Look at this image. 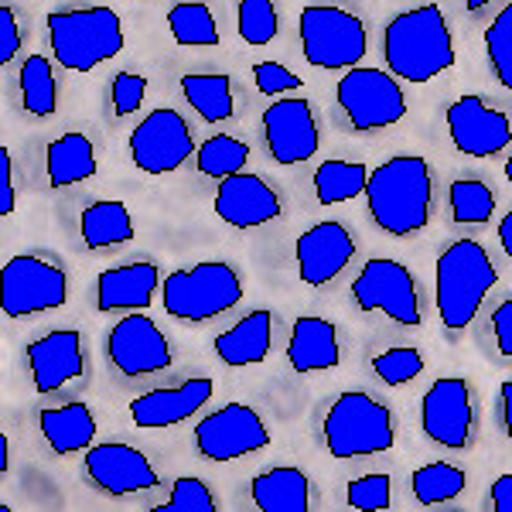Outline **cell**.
Listing matches in <instances>:
<instances>
[{
	"instance_id": "6da1fadb",
	"label": "cell",
	"mask_w": 512,
	"mask_h": 512,
	"mask_svg": "<svg viewBox=\"0 0 512 512\" xmlns=\"http://www.w3.org/2000/svg\"><path fill=\"white\" fill-rule=\"evenodd\" d=\"M369 216L383 233L414 236L434 216V171L420 154H396L366 181Z\"/></svg>"
},
{
	"instance_id": "7a4b0ae2",
	"label": "cell",
	"mask_w": 512,
	"mask_h": 512,
	"mask_svg": "<svg viewBox=\"0 0 512 512\" xmlns=\"http://www.w3.org/2000/svg\"><path fill=\"white\" fill-rule=\"evenodd\" d=\"M386 69L400 82H431L454 69V38L437 4H420L396 14L383 31Z\"/></svg>"
},
{
	"instance_id": "3957f363",
	"label": "cell",
	"mask_w": 512,
	"mask_h": 512,
	"mask_svg": "<svg viewBox=\"0 0 512 512\" xmlns=\"http://www.w3.org/2000/svg\"><path fill=\"white\" fill-rule=\"evenodd\" d=\"M499 284L489 250L478 239H458L437 256L434 270V304L437 318L448 332H465L478 318L482 301Z\"/></svg>"
},
{
	"instance_id": "277c9868",
	"label": "cell",
	"mask_w": 512,
	"mask_h": 512,
	"mask_svg": "<svg viewBox=\"0 0 512 512\" xmlns=\"http://www.w3.org/2000/svg\"><path fill=\"white\" fill-rule=\"evenodd\" d=\"M48 48L55 62L69 72H93L99 62L117 59L127 45L123 21L113 7H76V11H52L45 18Z\"/></svg>"
},
{
	"instance_id": "5b68a950",
	"label": "cell",
	"mask_w": 512,
	"mask_h": 512,
	"mask_svg": "<svg viewBox=\"0 0 512 512\" xmlns=\"http://www.w3.org/2000/svg\"><path fill=\"white\" fill-rule=\"evenodd\" d=\"M321 437H325L328 454L338 461L373 458L396 444V420L393 410L373 393L349 390L335 396V403L328 407Z\"/></svg>"
},
{
	"instance_id": "8992f818",
	"label": "cell",
	"mask_w": 512,
	"mask_h": 512,
	"mask_svg": "<svg viewBox=\"0 0 512 512\" xmlns=\"http://www.w3.org/2000/svg\"><path fill=\"white\" fill-rule=\"evenodd\" d=\"M243 301V277L226 260H202L161 280V308L178 321H212Z\"/></svg>"
},
{
	"instance_id": "52a82bcc",
	"label": "cell",
	"mask_w": 512,
	"mask_h": 512,
	"mask_svg": "<svg viewBox=\"0 0 512 512\" xmlns=\"http://www.w3.org/2000/svg\"><path fill=\"white\" fill-rule=\"evenodd\" d=\"M301 31V52L308 65L328 72H349L369 52L366 24L355 14L332 4H308L297 21Z\"/></svg>"
},
{
	"instance_id": "ba28073f",
	"label": "cell",
	"mask_w": 512,
	"mask_h": 512,
	"mask_svg": "<svg viewBox=\"0 0 512 512\" xmlns=\"http://www.w3.org/2000/svg\"><path fill=\"white\" fill-rule=\"evenodd\" d=\"M335 99L349 117L352 130H359V134L396 127L407 117V96H403L400 79L390 69L355 65V69L342 72L335 86Z\"/></svg>"
},
{
	"instance_id": "9c48e42d",
	"label": "cell",
	"mask_w": 512,
	"mask_h": 512,
	"mask_svg": "<svg viewBox=\"0 0 512 512\" xmlns=\"http://www.w3.org/2000/svg\"><path fill=\"white\" fill-rule=\"evenodd\" d=\"M69 301V277L45 256L21 253L4 263V308L7 318H35Z\"/></svg>"
},
{
	"instance_id": "30bf717a",
	"label": "cell",
	"mask_w": 512,
	"mask_h": 512,
	"mask_svg": "<svg viewBox=\"0 0 512 512\" xmlns=\"http://www.w3.org/2000/svg\"><path fill=\"white\" fill-rule=\"evenodd\" d=\"M352 297L362 311H383L386 318L403 328H420V291L410 267L390 256H376L352 280Z\"/></svg>"
},
{
	"instance_id": "8fae6325",
	"label": "cell",
	"mask_w": 512,
	"mask_h": 512,
	"mask_svg": "<svg viewBox=\"0 0 512 512\" xmlns=\"http://www.w3.org/2000/svg\"><path fill=\"white\" fill-rule=\"evenodd\" d=\"M192 437H195V451L205 461L226 465V461H239L246 454L267 448L270 427L246 403H226L222 410H212L209 417L198 420Z\"/></svg>"
},
{
	"instance_id": "7c38bea8",
	"label": "cell",
	"mask_w": 512,
	"mask_h": 512,
	"mask_svg": "<svg viewBox=\"0 0 512 512\" xmlns=\"http://www.w3.org/2000/svg\"><path fill=\"white\" fill-rule=\"evenodd\" d=\"M195 147V134L188 120L178 110H151L144 120L130 130V161L137 164L144 175H171L185 164Z\"/></svg>"
},
{
	"instance_id": "4fadbf2b",
	"label": "cell",
	"mask_w": 512,
	"mask_h": 512,
	"mask_svg": "<svg viewBox=\"0 0 512 512\" xmlns=\"http://www.w3.org/2000/svg\"><path fill=\"white\" fill-rule=\"evenodd\" d=\"M106 359L123 379L158 376L175 362L168 335L144 311H130L106 335Z\"/></svg>"
},
{
	"instance_id": "5bb4252c",
	"label": "cell",
	"mask_w": 512,
	"mask_h": 512,
	"mask_svg": "<svg viewBox=\"0 0 512 512\" xmlns=\"http://www.w3.org/2000/svg\"><path fill=\"white\" fill-rule=\"evenodd\" d=\"M420 427L434 444L451 451H468L475 441V396L468 379L441 376L420 403Z\"/></svg>"
},
{
	"instance_id": "9a60e30c",
	"label": "cell",
	"mask_w": 512,
	"mask_h": 512,
	"mask_svg": "<svg viewBox=\"0 0 512 512\" xmlns=\"http://www.w3.org/2000/svg\"><path fill=\"white\" fill-rule=\"evenodd\" d=\"M263 140H267V154L274 164H284V168L315 158L321 147V130L308 99L284 96L270 103L263 113Z\"/></svg>"
},
{
	"instance_id": "2e32d148",
	"label": "cell",
	"mask_w": 512,
	"mask_h": 512,
	"mask_svg": "<svg viewBox=\"0 0 512 512\" xmlns=\"http://www.w3.org/2000/svg\"><path fill=\"white\" fill-rule=\"evenodd\" d=\"M82 472H86V482L96 492L113 495V499L117 495L151 492L161 485V475L151 465V458L140 448H130V444L120 441L93 444L86 451V461H82Z\"/></svg>"
},
{
	"instance_id": "e0dca14e",
	"label": "cell",
	"mask_w": 512,
	"mask_h": 512,
	"mask_svg": "<svg viewBox=\"0 0 512 512\" xmlns=\"http://www.w3.org/2000/svg\"><path fill=\"white\" fill-rule=\"evenodd\" d=\"M448 134L465 158H495L512 144V120L482 96L468 93L448 106Z\"/></svg>"
},
{
	"instance_id": "ac0fdd59",
	"label": "cell",
	"mask_w": 512,
	"mask_h": 512,
	"mask_svg": "<svg viewBox=\"0 0 512 512\" xmlns=\"http://www.w3.org/2000/svg\"><path fill=\"white\" fill-rule=\"evenodd\" d=\"M355 256V236L349 233V226L335 219H325L318 226L304 229L294 243V263H297V277L308 287H325L349 267V260Z\"/></svg>"
},
{
	"instance_id": "d6986e66",
	"label": "cell",
	"mask_w": 512,
	"mask_h": 512,
	"mask_svg": "<svg viewBox=\"0 0 512 512\" xmlns=\"http://www.w3.org/2000/svg\"><path fill=\"white\" fill-rule=\"evenodd\" d=\"M24 359H28L35 390L55 393L86 373V342H82L79 328H55V332L28 342Z\"/></svg>"
},
{
	"instance_id": "ffe728a7",
	"label": "cell",
	"mask_w": 512,
	"mask_h": 512,
	"mask_svg": "<svg viewBox=\"0 0 512 512\" xmlns=\"http://www.w3.org/2000/svg\"><path fill=\"white\" fill-rule=\"evenodd\" d=\"M212 205H216V216L233 229L267 226V222L280 219V212H284L274 185L263 181L260 175H246V171L222 178Z\"/></svg>"
},
{
	"instance_id": "44dd1931",
	"label": "cell",
	"mask_w": 512,
	"mask_h": 512,
	"mask_svg": "<svg viewBox=\"0 0 512 512\" xmlns=\"http://www.w3.org/2000/svg\"><path fill=\"white\" fill-rule=\"evenodd\" d=\"M212 393H216V386L205 376L185 379L178 386H164V390L140 393L137 400H130V420H134V427H144V431H164V427L185 424L188 417L209 407Z\"/></svg>"
},
{
	"instance_id": "7402d4cb",
	"label": "cell",
	"mask_w": 512,
	"mask_h": 512,
	"mask_svg": "<svg viewBox=\"0 0 512 512\" xmlns=\"http://www.w3.org/2000/svg\"><path fill=\"white\" fill-rule=\"evenodd\" d=\"M158 274L151 260L120 263L99 274L96 284V308L99 311H144L154 304L158 294Z\"/></svg>"
},
{
	"instance_id": "603a6c76",
	"label": "cell",
	"mask_w": 512,
	"mask_h": 512,
	"mask_svg": "<svg viewBox=\"0 0 512 512\" xmlns=\"http://www.w3.org/2000/svg\"><path fill=\"white\" fill-rule=\"evenodd\" d=\"M287 362L294 373L311 376L335 369L342 362V342H338V328L328 318L301 315L294 321L291 342H287Z\"/></svg>"
},
{
	"instance_id": "cb8c5ba5",
	"label": "cell",
	"mask_w": 512,
	"mask_h": 512,
	"mask_svg": "<svg viewBox=\"0 0 512 512\" xmlns=\"http://www.w3.org/2000/svg\"><path fill=\"white\" fill-rule=\"evenodd\" d=\"M270 345H274V315H270L267 308L250 311V315L239 318L233 328L216 335V355L233 369L263 362L270 355Z\"/></svg>"
},
{
	"instance_id": "d4e9b609",
	"label": "cell",
	"mask_w": 512,
	"mask_h": 512,
	"mask_svg": "<svg viewBox=\"0 0 512 512\" xmlns=\"http://www.w3.org/2000/svg\"><path fill=\"white\" fill-rule=\"evenodd\" d=\"M41 437L48 441L52 454L69 458L76 451H89L96 444V417L86 403H62V407L41 410L38 414Z\"/></svg>"
},
{
	"instance_id": "484cf974",
	"label": "cell",
	"mask_w": 512,
	"mask_h": 512,
	"mask_svg": "<svg viewBox=\"0 0 512 512\" xmlns=\"http://www.w3.org/2000/svg\"><path fill=\"white\" fill-rule=\"evenodd\" d=\"M253 506L260 512H308L311 478L294 465H277L250 482Z\"/></svg>"
},
{
	"instance_id": "4316f807",
	"label": "cell",
	"mask_w": 512,
	"mask_h": 512,
	"mask_svg": "<svg viewBox=\"0 0 512 512\" xmlns=\"http://www.w3.org/2000/svg\"><path fill=\"white\" fill-rule=\"evenodd\" d=\"M79 236L89 250H120V246L134 243V216L117 198H103V202H93L82 209Z\"/></svg>"
},
{
	"instance_id": "83f0119b",
	"label": "cell",
	"mask_w": 512,
	"mask_h": 512,
	"mask_svg": "<svg viewBox=\"0 0 512 512\" xmlns=\"http://www.w3.org/2000/svg\"><path fill=\"white\" fill-rule=\"evenodd\" d=\"M45 168H48V185L52 188H69V185H79V181H89L96 175V147L93 140L79 130L72 134H62L48 144L45 151Z\"/></svg>"
},
{
	"instance_id": "f1b7e54d",
	"label": "cell",
	"mask_w": 512,
	"mask_h": 512,
	"mask_svg": "<svg viewBox=\"0 0 512 512\" xmlns=\"http://www.w3.org/2000/svg\"><path fill=\"white\" fill-rule=\"evenodd\" d=\"M181 93L205 123H222L236 113L233 79L226 72H185Z\"/></svg>"
},
{
	"instance_id": "f546056e",
	"label": "cell",
	"mask_w": 512,
	"mask_h": 512,
	"mask_svg": "<svg viewBox=\"0 0 512 512\" xmlns=\"http://www.w3.org/2000/svg\"><path fill=\"white\" fill-rule=\"evenodd\" d=\"M171 38L181 48H216L219 45V24L212 18V7L202 0H181L168 11Z\"/></svg>"
},
{
	"instance_id": "4dcf8cb0",
	"label": "cell",
	"mask_w": 512,
	"mask_h": 512,
	"mask_svg": "<svg viewBox=\"0 0 512 512\" xmlns=\"http://www.w3.org/2000/svg\"><path fill=\"white\" fill-rule=\"evenodd\" d=\"M366 181H369V168L355 161H325L318 164L315 171V195L321 205H342L352 202V198L366 195Z\"/></svg>"
},
{
	"instance_id": "1f68e13d",
	"label": "cell",
	"mask_w": 512,
	"mask_h": 512,
	"mask_svg": "<svg viewBox=\"0 0 512 512\" xmlns=\"http://www.w3.org/2000/svg\"><path fill=\"white\" fill-rule=\"evenodd\" d=\"M21 99L31 117H55L59 110V82L45 55H28L21 65Z\"/></svg>"
},
{
	"instance_id": "d6a6232c",
	"label": "cell",
	"mask_w": 512,
	"mask_h": 512,
	"mask_svg": "<svg viewBox=\"0 0 512 512\" xmlns=\"http://www.w3.org/2000/svg\"><path fill=\"white\" fill-rule=\"evenodd\" d=\"M410 485H414V499L420 506H441V502H451L465 492L468 475L448 461H431V465L417 468Z\"/></svg>"
},
{
	"instance_id": "836d02e7",
	"label": "cell",
	"mask_w": 512,
	"mask_h": 512,
	"mask_svg": "<svg viewBox=\"0 0 512 512\" xmlns=\"http://www.w3.org/2000/svg\"><path fill=\"white\" fill-rule=\"evenodd\" d=\"M195 161H198V171L205 178H229V175H239L250 161V144L239 140L233 134H216L209 137L202 147L195 151Z\"/></svg>"
},
{
	"instance_id": "e575fe53",
	"label": "cell",
	"mask_w": 512,
	"mask_h": 512,
	"mask_svg": "<svg viewBox=\"0 0 512 512\" xmlns=\"http://www.w3.org/2000/svg\"><path fill=\"white\" fill-rule=\"evenodd\" d=\"M448 205L461 226H485L495 216V192L478 178H458L448 188Z\"/></svg>"
},
{
	"instance_id": "d590c367",
	"label": "cell",
	"mask_w": 512,
	"mask_h": 512,
	"mask_svg": "<svg viewBox=\"0 0 512 512\" xmlns=\"http://www.w3.org/2000/svg\"><path fill=\"white\" fill-rule=\"evenodd\" d=\"M485 59L495 82L512 93V4L502 7L485 28Z\"/></svg>"
},
{
	"instance_id": "8d00e7d4",
	"label": "cell",
	"mask_w": 512,
	"mask_h": 512,
	"mask_svg": "<svg viewBox=\"0 0 512 512\" xmlns=\"http://www.w3.org/2000/svg\"><path fill=\"white\" fill-rule=\"evenodd\" d=\"M239 38L253 48H263L277 38L280 31V14L274 0H239Z\"/></svg>"
},
{
	"instance_id": "74e56055",
	"label": "cell",
	"mask_w": 512,
	"mask_h": 512,
	"mask_svg": "<svg viewBox=\"0 0 512 512\" xmlns=\"http://www.w3.org/2000/svg\"><path fill=\"white\" fill-rule=\"evenodd\" d=\"M373 373L383 379L386 386H407L424 373V355L414 345H396L373 359Z\"/></svg>"
},
{
	"instance_id": "f35d334b",
	"label": "cell",
	"mask_w": 512,
	"mask_h": 512,
	"mask_svg": "<svg viewBox=\"0 0 512 512\" xmlns=\"http://www.w3.org/2000/svg\"><path fill=\"white\" fill-rule=\"evenodd\" d=\"M219 499L202 478L195 475H181L171 482V495L168 502H161L154 512H216Z\"/></svg>"
},
{
	"instance_id": "ab89813d",
	"label": "cell",
	"mask_w": 512,
	"mask_h": 512,
	"mask_svg": "<svg viewBox=\"0 0 512 512\" xmlns=\"http://www.w3.org/2000/svg\"><path fill=\"white\" fill-rule=\"evenodd\" d=\"M349 506L359 512H386L393 506V478L383 472L362 475L349 482Z\"/></svg>"
},
{
	"instance_id": "60d3db41",
	"label": "cell",
	"mask_w": 512,
	"mask_h": 512,
	"mask_svg": "<svg viewBox=\"0 0 512 512\" xmlns=\"http://www.w3.org/2000/svg\"><path fill=\"white\" fill-rule=\"evenodd\" d=\"M144 96H147V79L137 76V72H117L110 82V103H113V113L117 117H130L144 106Z\"/></svg>"
},
{
	"instance_id": "b9f144b4",
	"label": "cell",
	"mask_w": 512,
	"mask_h": 512,
	"mask_svg": "<svg viewBox=\"0 0 512 512\" xmlns=\"http://www.w3.org/2000/svg\"><path fill=\"white\" fill-rule=\"evenodd\" d=\"M253 82H256V89L267 93V96H284V93H294V89L301 86V79H297L294 72L280 62H256L253 65Z\"/></svg>"
},
{
	"instance_id": "7bdbcfd3",
	"label": "cell",
	"mask_w": 512,
	"mask_h": 512,
	"mask_svg": "<svg viewBox=\"0 0 512 512\" xmlns=\"http://www.w3.org/2000/svg\"><path fill=\"white\" fill-rule=\"evenodd\" d=\"M21 52V24L14 7H0V62H11Z\"/></svg>"
},
{
	"instance_id": "ee69618b",
	"label": "cell",
	"mask_w": 512,
	"mask_h": 512,
	"mask_svg": "<svg viewBox=\"0 0 512 512\" xmlns=\"http://www.w3.org/2000/svg\"><path fill=\"white\" fill-rule=\"evenodd\" d=\"M492 335H495V349L506 355V359H512V297L492 311Z\"/></svg>"
},
{
	"instance_id": "f6af8a7d",
	"label": "cell",
	"mask_w": 512,
	"mask_h": 512,
	"mask_svg": "<svg viewBox=\"0 0 512 512\" xmlns=\"http://www.w3.org/2000/svg\"><path fill=\"white\" fill-rule=\"evenodd\" d=\"M14 202H18V192H14V164H11V151L0 147V216H14Z\"/></svg>"
},
{
	"instance_id": "bcb514c9",
	"label": "cell",
	"mask_w": 512,
	"mask_h": 512,
	"mask_svg": "<svg viewBox=\"0 0 512 512\" xmlns=\"http://www.w3.org/2000/svg\"><path fill=\"white\" fill-rule=\"evenodd\" d=\"M489 502L495 512H512V472L495 478L492 489H489Z\"/></svg>"
},
{
	"instance_id": "7dc6e473",
	"label": "cell",
	"mask_w": 512,
	"mask_h": 512,
	"mask_svg": "<svg viewBox=\"0 0 512 512\" xmlns=\"http://www.w3.org/2000/svg\"><path fill=\"white\" fill-rule=\"evenodd\" d=\"M499 420L506 437H512V379H506L499 390Z\"/></svg>"
},
{
	"instance_id": "c3c4849f",
	"label": "cell",
	"mask_w": 512,
	"mask_h": 512,
	"mask_svg": "<svg viewBox=\"0 0 512 512\" xmlns=\"http://www.w3.org/2000/svg\"><path fill=\"white\" fill-rule=\"evenodd\" d=\"M499 243H502V250H506V256L512 260V209L499 222Z\"/></svg>"
},
{
	"instance_id": "681fc988",
	"label": "cell",
	"mask_w": 512,
	"mask_h": 512,
	"mask_svg": "<svg viewBox=\"0 0 512 512\" xmlns=\"http://www.w3.org/2000/svg\"><path fill=\"white\" fill-rule=\"evenodd\" d=\"M11 468V458H7V434H0V475H7Z\"/></svg>"
},
{
	"instance_id": "f907efd6",
	"label": "cell",
	"mask_w": 512,
	"mask_h": 512,
	"mask_svg": "<svg viewBox=\"0 0 512 512\" xmlns=\"http://www.w3.org/2000/svg\"><path fill=\"white\" fill-rule=\"evenodd\" d=\"M465 4H468V11H478V7L492 4V0H465Z\"/></svg>"
},
{
	"instance_id": "816d5d0a",
	"label": "cell",
	"mask_w": 512,
	"mask_h": 512,
	"mask_svg": "<svg viewBox=\"0 0 512 512\" xmlns=\"http://www.w3.org/2000/svg\"><path fill=\"white\" fill-rule=\"evenodd\" d=\"M506 181H509V185H512V158L506 161Z\"/></svg>"
}]
</instances>
